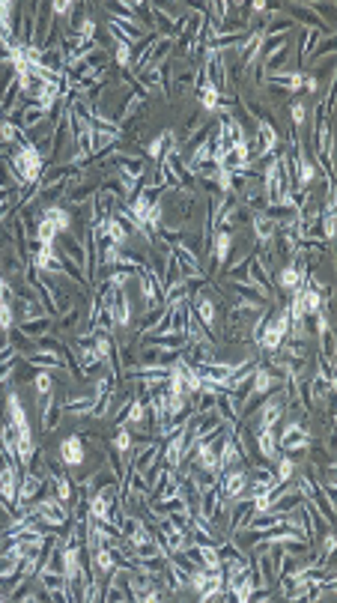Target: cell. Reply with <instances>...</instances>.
<instances>
[{"label":"cell","mask_w":337,"mask_h":603,"mask_svg":"<svg viewBox=\"0 0 337 603\" xmlns=\"http://www.w3.org/2000/svg\"><path fill=\"white\" fill-rule=\"evenodd\" d=\"M15 302H21V323L25 320H39V317H51L36 296H33V299H15Z\"/></svg>","instance_id":"24"},{"label":"cell","mask_w":337,"mask_h":603,"mask_svg":"<svg viewBox=\"0 0 337 603\" xmlns=\"http://www.w3.org/2000/svg\"><path fill=\"white\" fill-rule=\"evenodd\" d=\"M132 60H135V48L129 42H120L114 48V63L120 66V72H132Z\"/></svg>","instance_id":"27"},{"label":"cell","mask_w":337,"mask_h":603,"mask_svg":"<svg viewBox=\"0 0 337 603\" xmlns=\"http://www.w3.org/2000/svg\"><path fill=\"white\" fill-rule=\"evenodd\" d=\"M6 418L13 421V428L18 430V442H36L33 439V430H30V421H27V412L21 406V397H18L15 388L6 395Z\"/></svg>","instance_id":"6"},{"label":"cell","mask_w":337,"mask_h":603,"mask_svg":"<svg viewBox=\"0 0 337 603\" xmlns=\"http://www.w3.org/2000/svg\"><path fill=\"white\" fill-rule=\"evenodd\" d=\"M135 278H137V290H141L144 308H146V311L161 308V305H165V299H161V293H165V287H161V281H158V275L153 272V266H144Z\"/></svg>","instance_id":"3"},{"label":"cell","mask_w":337,"mask_h":603,"mask_svg":"<svg viewBox=\"0 0 337 603\" xmlns=\"http://www.w3.org/2000/svg\"><path fill=\"white\" fill-rule=\"evenodd\" d=\"M301 90H308L310 96H317V93L322 90V84H319V78L317 75H305V84H301Z\"/></svg>","instance_id":"38"},{"label":"cell","mask_w":337,"mask_h":603,"mask_svg":"<svg viewBox=\"0 0 337 603\" xmlns=\"http://www.w3.org/2000/svg\"><path fill=\"white\" fill-rule=\"evenodd\" d=\"M9 168L18 173L21 183L30 185V183H39V176L45 171V159L30 140H21V144H15V150L9 152Z\"/></svg>","instance_id":"1"},{"label":"cell","mask_w":337,"mask_h":603,"mask_svg":"<svg viewBox=\"0 0 337 603\" xmlns=\"http://www.w3.org/2000/svg\"><path fill=\"white\" fill-rule=\"evenodd\" d=\"M165 144H167V128L165 132H158L149 144L144 147V152H146V159H156V161H161V156H165Z\"/></svg>","instance_id":"31"},{"label":"cell","mask_w":337,"mask_h":603,"mask_svg":"<svg viewBox=\"0 0 337 603\" xmlns=\"http://www.w3.org/2000/svg\"><path fill=\"white\" fill-rule=\"evenodd\" d=\"M254 445H257V454L263 457V463H275L281 451H277V430H257L254 433Z\"/></svg>","instance_id":"12"},{"label":"cell","mask_w":337,"mask_h":603,"mask_svg":"<svg viewBox=\"0 0 337 603\" xmlns=\"http://www.w3.org/2000/svg\"><path fill=\"white\" fill-rule=\"evenodd\" d=\"M78 320H81V308H78V305H72L69 311H63L60 317H57V329H60V332H69V329L78 326Z\"/></svg>","instance_id":"32"},{"label":"cell","mask_w":337,"mask_h":603,"mask_svg":"<svg viewBox=\"0 0 337 603\" xmlns=\"http://www.w3.org/2000/svg\"><path fill=\"white\" fill-rule=\"evenodd\" d=\"M305 120H308V108H305V102H293L289 105V123H293V128L296 132H301V126H305Z\"/></svg>","instance_id":"34"},{"label":"cell","mask_w":337,"mask_h":603,"mask_svg":"<svg viewBox=\"0 0 337 603\" xmlns=\"http://www.w3.org/2000/svg\"><path fill=\"white\" fill-rule=\"evenodd\" d=\"M92 406H96V397L92 395H75V397L69 395V397H63V412H72V416H78V418L90 416Z\"/></svg>","instance_id":"20"},{"label":"cell","mask_w":337,"mask_h":603,"mask_svg":"<svg viewBox=\"0 0 337 603\" xmlns=\"http://www.w3.org/2000/svg\"><path fill=\"white\" fill-rule=\"evenodd\" d=\"M144 173H146V159H141V156H123V152H120L117 176H125V180H137V183H141Z\"/></svg>","instance_id":"17"},{"label":"cell","mask_w":337,"mask_h":603,"mask_svg":"<svg viewBox=\"0 0 337 603\" xmlns=\"http://www.w3.org/2000/svg\"><path fill=\"white\" fill-rule=\"evenodd\" d=\"M275 463H277V472H275V478H277V484H289V481H293V478H296V469H298V463H296V460H293V457H287V454H281V457H277V460H275Z\"/></svg>","instance_id":"26"},{"label":"cell","mask_w":337,"mask_h":603,"mask_svg":"<svg viewBox=\"0 0 337 603\" xmlns=\"http://www.w3.org/2000/svg\"><path fill=\"white\" fill-rule=\"evenodd\" d=\"M248 9H251L254 15H260V13H269V4H266V0H257V4H251Z\"/></svg>","instance_id":"39"},{"label":"cell","mask_w":337,"mask_h":603,"mask_svg":"<svg viewBox=\"0 0 337 603\" xmlns=\"http://www.w3.org/2000/svg\"><path fill=\"white\" fill-rule=\"evenodd\" d=\"M245 487H248V469L245 466H230L218 475V493H221V499H227V502L239 499V496L245 493Z\"/></svg>","instance_id":"4"},{"label":"cell","mask_w":337,"mask_h":603,"mask_svg":"<svg viewBox=\"0 0 337 603\" xmlns=\"http://www.w3.org/2000/svg\"><path fill=\"white\" fill-rule=\"evenodd\" d=\"M39 400H42V433H54L60 428V418H63V400L54 392L39 397Z\"/></svg>","instance_id":"11"},{"label":"cell","mask_w":337,"mask_h":603,"mask_svg":"<svg viewBox=\"0 0 337 603\" xmlns=\"http://www.w3.org/2000/svg\"><path fill=\"white\" fill-rule=\"evenodd\" d=\"M230 248H233V233H212V239H209V248H206V254H209V272H212V275H215L221 266H227Z\"/></svg>","instance_id":"8"},{"label":"cell","mask_w":337,"mask_h":603,"mask_svg":"<svg viewBox=\"0 0 337 603\" xmlns=\"http://www.w3.org/2000/svg\"><path fill=\"white\" fill-rule=\"evenodd\" d=\"M111 448L117 451L120 457H129L135 451V433L129 428H117V436L111 439Z\"/></svg>","instance_id":"23"},{"label":"cell","mask_w":337,"mask_h":603,"mask_svg":"<svg viewBox=\"0 0 337 603\" xmlns=\"http://www.w3.org/2000/svg\"><path fill=\"white\" fill-rule=\"evenodd\" d=\"M305 275L293 266V263H284L281 269H277V275H275V287L277 290H284V293H296L298 287H305Z\"/></svg>","instance_id":"13"},{"label":"cell","mask_w":337,"mask_h":603,"mask_svg":"<svg viewBox=\"0 0 337 603\" xmlns=\"http://www.w3.org/2000/svg\"><path fill=\"white\" fill-rule=\"evenodd\" d=\"M13 517H15V511H13V505H9V502H4V499H0V529H6L9 523H13Z\"/></svg>","instance_id":"36"},{"label":"cell","mask_w":337,"mask_h":603,"mask_svg":"<svg viewBox=\"0 0 337 603\" xmlns=\"http://www.w3.org/2000/svg\"><path fill=\"white\" fill-rule=\"evenodd\" d=\"M322 37H329V33H322V30H305L301 33V39H298V60L301 63H308V57L313 54V48L319 45Z\"/></svg>","instance_id":"21"},{"label":"cell","mask_w":337,"mask_h":603,"mask_svg":"<svg viewBox=\"0 0 337 603\" xmlns=\"http://www.w3.org/2000/svg\"><path fill=\"white\" fill-rule=\"evenodd\" d=\"M251 257L254 254H245L239 260V263H233V266H227L224 269V281H248V269H251Z\"/></svg>","instance_id":"28"},{"label":"cell","mask_w":337,"mask_h":603,"mask_svg":"<svg viewBox=\"0 0 337 603\" xmlns=\"http://www.w3.org/2000/svg\"><path fill=\"white\" fill-rule=\"evenodd\" d=\"M308 448H310V430L298 418H289L287 416L281 433H277V451L287 454V457H293L296 463H298V457L305 454Z\"/></svg>","instance_id":"2"},{"label":"cell","mask_w":337,"mask_h":603,"mask_svg":"<svg viewBox=\"0 0 337 603\" xmlns=\"http://www.w3.org/2000/svg\"><path fill=\"white\" fill-rule=\"evenodd\" d=\"M33 392H36L39 397L51 395L54 392V373L51 371H36L33 373Z\"/></svg>","instance_id":"29"},{"label":"cell","mask_w":337,"mask_h":603,"mask_svg":"<svg viewBox=\"0 0 337 603\" xmlns=\"http://www.w3.org/2000/svg\"><path fill=\"white\" fill-rule=\"evenodd\" d=\"M57 457H60V463L66 466V469H81L87 463V448H84V436L81 433H72V436H66V439L57 445Z\"/></svg>","instance_id":"5"},{"label":"cell","mask_w":337,"mask_h":603,"mask_svg":"<svg viewBox=\"0 0 337 603\" xmlns=\"http://www.w3.org/2000/svg\"><path fill=\"white\" fill-rule=\"evenodd\" d=\"M42 218L48 221L60 236L72 230V212H69L66 206H60V204H57V206H42Z\"/></svg>","instance_id":"15"},{"label":"cell","mask_w":337,"mask_h":603,"mask_svg":"<svg viewBox=\"0 0 337 603\" xmlns=\"http://www.w3.org/2000/svg\"><path fill=\"white\" fill-rule=\"evenodd\" d=\"M84 63H87L90 69H96V72H108V63H111V54H108V51H104V48H99V45H96V48H92V51L87 54V60H84Z\"/></svg>","instance_id":"30"},{"label":"cell","mask_w":337,"mask_h":603,"mask_svg":"<svg viewBox=\"0 0 337 603\" xmlns=\"http://www.w3.org/2000/svg\"><path fill=\"white\" fill-rule=\"evenodd\" d=\"M224 585L230 588V595H233L236 603H248L254 591L260 588L254 567H248V571H242V574H233V576H224Z\"/></svg>","instance_id":"7"},{"label":"cell","mask_w":337,"mask_h":603,"mask_svg":"<svg viewBox=\"0 0 337 603\" xmlns=\"http://www.w3.org/2000/svg\"><path fill=\"white\" fill-rule=\"evenodd\" d=\"M161 299H165V305L167 308H177V305H185L191 299V284L188 281H173V284H167L165 287V293H161Z\"/></svg>","instance_id":"16"},{"label":"cell","mask_w":337,"mask_h":603,"mask_svg":"<svg viewBox=\"0 0 337 603\" xmlns=\"http://www.w3.org/2000/svg\"><path fill=\"white\" fill-rule=\"evenodd\" d=\"M334 48H337V39H334L331 33H329V37H322V39H319V45H317V48H313V54L308 57V63H322V60H331Z\"/></svg>","instance_id":"25"},{"label":"cell","mask_w":337,"mask_h":603,"mask_svg":"<svg viewBox=\"0 0 337 603\" xmlns=\"http://www.w3.org/2000/svg\"><path fill=\"white\" fill-rule=\"evenodd\" d=\"M0 144H4V138H0ZM4 147H6V144H4Z\"/></svg>","instance_id":"40"},{"label":"cell","mask_w":337,"mask_h":603,"mask_svg":"<svg viewBox=\"0 0 337 603\" xmlns=\"http://www.w3.org/2000/svg\"><path fill=\"white\" fill-rule=\"evenodd\" d=\"M21 332H25L30 340H39V338H45L51 332V317H39V320H25L18 326Z\"/></svg>","instance_id":"22"},{"label":"cell","mask_w":337,"mask_h":603,"mask_svg":"<svg viewBox=\"0 0 337 603\" xmlns=\"http://www.w3.org/2000/svg\"><path fill=\"white\" fill-rule=\"evenodd\" d=\"M251 224H254V236H257L260 245H272V242H275L277 224H275L272 218H266L263 212H254V216H251Z\"/></svg>","instance_id":"18"},{"label":"cell","mask_w":337,"mask_h":603,"mask_svg":"<svg viewBox=\"0 0 337 603\" xmlns=\"http://www.w3.org/2000/svg\"><path fill=\"white\" fill-rule=\"evenodd\" d=\"M51 13H54V18L57 15H69V13H75V4H69V0H54Z\"/></svg>","instance_id":"37"},{"label":"cell","mask_w":337,"mask_h":603,"mask_svg":"<svg viewBox=\"0 0 337 603\" xmlns=\"http://www.w3.org/2000/svg\"><path fill=\"white\" fill-rule=\"evenodd\" d=\"M99 192V185H92V183H75L72 188L66 192V200H69V206H75V209H81V206H87L90 200H92V194Z\"/></svg>","instance_id":"19"},{"label":"cell","mask_w":337,"mask_h":603,"mask_svg":"<svg viewBox=\"0 0 337 603\" xmlns=\"http://www.w3.org/2000/svg\"><path fill=\"white\" fill-rule=\"evenodd\" d=\"M158 460H161V439H146V445L135 454L132 469H135V472H141V475L146 478L149 472H153V466L158 463Z\"/></svg>","instance_id":"10"},{"label":"cell","mask_w":337,"mask_h":603,"mask_svg":"<svg viewBox=\"0 0 337 603\" xmlns=\"http://www.w3.org/2000/svg\"><path fill=\"white\" fill-rule=\"evenodd\" d=\"M15 326V305L0 299V332H9Z\"/></svg>","instance_id":"33"},{"label":"cell","mask_w":337,"mask_h":603,"mask_svg":"<svg viewBox=\"0 0 337 603\" xmlns=\"http://www.w3.org/2000/svg\"><path fill=\"white\" fill-rule=\"evenodd\" d=\"M248 284H254L260 293H266V299L269 302H277V290H275V281H272V272L266 269L260 260H257V254L251 257V269H248Z\"/></svg>","instance_id":"9"},{"label":"cell","mask_w":337,"mask_h":603,"mask_svg":"<svg viewBox=\"0 0 337 603\" xmlns=\"http://www.w3.org/2000/svg\"><path fill=\"white\" fill-rule=\"evenodd\" d=\"M111 314H114V326L123 329V332L132 326V302H129V293H125V290H117V293H114Z\"/></svg>","instance_id":"14"},{"label":"cell","mask_w":337,"mask_h":603,"mask_svg":"<svg viewBox=\"0 0 337 603\" xmlns=\"http://www.w3.org/2000/svg\"><path fill=\"white\" fill-rule=\"evenodd\" d=\"M0 299L4 302H15V284L0 275Z\"/></svg>","instance_id":"35"}]
</instances>
